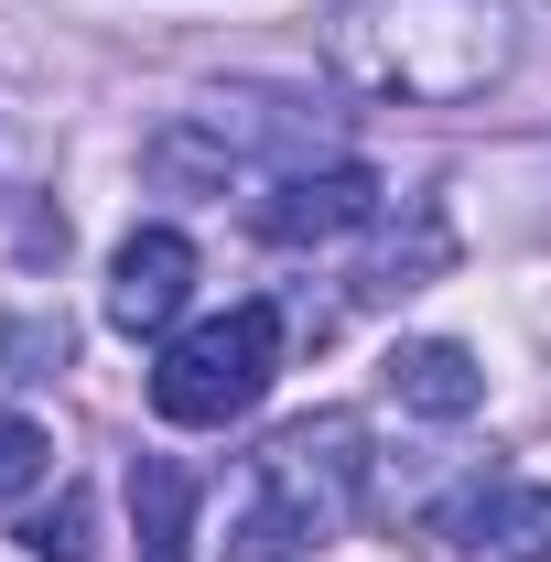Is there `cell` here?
<instances>
[{
  "label": "cell",
  "mask_w": 551,
  "mask_h": 562,
  "mask_svg": "<svg viewBox=\"0 0 551 562\" xmlns=\"http://www.w3.org/2000/svg\"><path fill=\"white\" fill-rule=\"evenodd\" d=\"M443 260H454V216L432 206V195H412V227H390V238H379V260L357 271V292H379V303H390V292H421Z\"/></svg>",
  "instance_id": "cell-8"
},
{
  "label": "cell",
  "mask_w": 551,
  "mask_h": 562,
  "mask_svg": "<svg viewBox=\"0 0 551 562\" xmlns=\"http://www.w3.org/2000/svg\"><path fill=\"white\" fill-rule=\"evenodd\" d=\"M33 552L44 562H87V497H66L55 519H33Z\"/></svg>",
  "instance_id": "cell-12"
},
{
  "label": "cell",
  "mask_w": 551,
  "mask_h": 562,
  "mask_svg": "<svg viewBox=\"0 0 551 562\" xmlns=\"http://www.w3.org/2000/svg\"><path fill=\"white\" fill-rule=\"evenodd\" d=\"M379 195H390V184H379L368 162H292V173H271V195L249 206V227H260L271 249H325L346 227H368Z\"/></svg>",
  "instance_id": "cell-5"
},
{
  "label": "cell",
  "mask_w": 551,
  "mask_h": 562,
  "mask_svg": "<svg viewBox=\"0 0 551 562\" xmlns=\"http://www.w3.org/2000/svg\"><path fill=\"white\" fill-rule=\"evenodd\" d=\"M357 487H368V432L346 412L292 422L271 454H260V487L227 530V562H303L325 552L346 519H357Z\"/></svg>",
  "instance_id": "cell-2"
},
{
  "label": "cell",
  "mask_w": 551,
  "mask_h": 562,
  "mask_svg": "<svg viewBox=\"0 0 551 562\" xmlns=\"http://www.w3.org/2000/svg\"><path fill=\"white\" fill-rule=\"evenodd\" d=\"M325 66L336 87L390 98V109H465L519 66V22L508 0H336Z\"/></svg>",
  "instance_id": "cell-1"
},
{
  "label": "cell",
  "mask_w": 551,
  "mask_h": 562,
  "mask_svg": "<svg viewBox=\"0 0 551 562\" xmlns=\"http://www.w3.org/2000/svg\"><path fill=\"white\" fill-rule=\"evenodd\" d=\"M432 562H551V487L530 476H465L421 519Z\"/></svg>",
  "instance_id": "cell-4"
},
{
  "label": "cell",
  "mask_w": 551,
  "mask_h": 562,
  "mask_svg": "<svg viewBox=\"0 0 551 562\" xmlns=\"http://www.w3.org/2000/svg\"><path fill=\"white\" fill-rule=\"evenodd\" d=\"M281 379V303H227L206 325H173L151 357V412L184 432H227L260 412V390Z\"/></svg>",
  "instance_id": "cell-3"
},
{
  "label": "cell",
  "mask_w": 551,
  "mask_h": 562,
  "mask_svg": "<svg viewBox=\"0 0 551 562\" xmlns=\"http://www.w3.org/2000/svg\"><path fill=\"white\" fill-rule=\"evenodd\" d=\"M66 357H76L66 314H11V325H0V379H55Z\"/></svg>",
  "instance_id": "cell-10"
},
{
  "label": "cell",
  "mask_w": 551,
  "mask_h": 562,
  "mask_svg": "<svg viewBox=\"0 0 551 562\" xmlns=\"http://www.w3.org/2000/svg\"><path fill=\"white\" fill-rule=\"evenodd\" d=\"M44 476H55V432L22 422V412H0V508H22Z\"/></svg>",
  "instance_id": "cell-11"
},
{
  "label": "cell",
  "mask_w": 551,
  "mask_h": 562,
  "mask_svg": "<svg viewBox=\"0 0 551 562\" xmlns=\"http://www.w3.org/2000/svg\"><path fill=\"white\" fill-rule=\"evenodd\" d=\"M390 401L421 412V422H465L486 401V368L454 347V336H412V347L390 357Z\"/></svg>",
  "instance_id": "cell-7"
},
{
  "label": "cell",
  "mask_w": 551,
  "mask_h": 562,
  "mask_svg": "<svg viewBox=\"0 0 551 562\" xmlns=\"http://www.w3.org/2000/svg\"><path fill=\"white\" fill-rule=\"evenodd\" d=\"M195 303V238L184 227H131L109 260V325L120 336H173Z\"/></svg>",
  "instance_id": "cell-6"
},
{
  "label": "cell",
  "mask_w": 551,
  "mask_h": 562,
  "mask_svg": "<svg viewBox=\"0 0 551 562\" xmlns=\"http://www.w3.org/2000/svg\"><path fill=\"white\" fill-rule=\"evenodd\" d=\"M131 508H140V562H184L195 541V476L173 465V454H140L131 465Z\"/></svg>",
  "instance_id": "cell-9"
}]
</instances>
